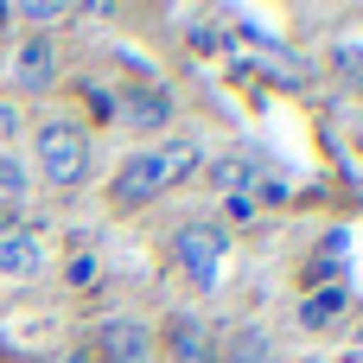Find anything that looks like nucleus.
<instances>
[{
  "mask_svg": "<svg viewBox=\"0 0 363 363\" xmlns=\"http://www.w3.org/2000/svg\"><path fill=\"white\" fill-rule=\"evenodd\" d=\"M191 166V147H147V153H128L121 166H115V179H108V204L115 211H140V204H153L179 172Z\"/></svg>",
  "mask_w": 363,
  "mask_h": 363,
  "instance_id": "1",
  "label": "nucleus"
},
{
  "mask_svg": "<svg viewBox=\"0 0 363 363\" xmlns=\"http://www.w3.org/2000/svg\"><path fill=\"white\" fill-rule=\"evenodd\" d=\"M38 172L51 191H77L89 179V134L77 121H45L38 128Z\"/></svg>",
  "mask_w": 363,
  "mask_h": 363,
  "instance_id": "2",
  "label": "nucleus"
},
{
  "mask_svg": "<svg viewBox=\"0 0 363 363\" xmlns=\"http://www.w3.org/2000/svg\"><path fill=\"white\" fill-rule=\"evenodd\" d=\"M172 249H179V262L191 268V281H198V287H217V274H223V249H230V236H223V230L191 223V230H179V236H172Z\"/></svg>",
  "mask_w": 363,
  "mask_h": 363,
  "instance_id": "3",
  "label": "nucleus"
},
{
  "mask_svg": "<svg viewBox=\"0 0 363 363\" xmlns=\"http://www.w3.org/2000/svg\"><path fill=\"white\" fill-rule=\"evenodd\" d=\"M115 115H121L134 134H160V128H172V96L153 89V83H128V89L115 96Z\"/></svg>",
  "mask_w": 363,
  "mask_h": 363,
  "instance_id": "4",
  "label": "nucleus"
},
{
  "mask_svg": "<svg viewBox=\"0 0 363 363\" xmlns=\"http://www.w3.org/2000/svg\"><path fill=\"white\" fill-rule=\"evenodd\" d=\"M96 345H102V363H153V338L140 319H108Z\"/></svg>",
  "mask_w": 363,
  "mask_h": 363,
  "instance_id": "5",
  "label": "nucleus"
},
{
  "mask_svg": "<svg viewBox=\"0 0 363 363\" xmlns=\"http://www.w3.org/2000/svg\"><path fill=\"white\" fill-rule=\"evenodd\" d=\"M13 83H19V89H51V83H57V51H51V38H26V45L13 51Z\"/></svg>",
  "mask_w": 363,
  "mask_h": 363,
  "instance_id": "6",
  "label": "nucleus"
},
{
  "mask_svg": "<svg viewBox=\"0 0 363 363\" xmlns=\"http://www.w3.org/2000/svg\"><path fill=\"white\" fill-rule=\"evenodd\" d=\"M166 345H172L179 363H211V332H204L191 313H172V319H166Z\"/></svg>",
  "mask_w": 363,
  "mask_h": 363,
  "instance_id": "7",
  "label": "nucleus"
},
{
  "mask_svg": "<svg viewBox=\"0 0 363 363\" xmlns=\"http://www.w3.org/2000/svg\"><path fill=\"white\" fill-rule=\"evenodd\" d=\"M217 363H274V345H268L262 325H242V332H230L217 345Z\"/></svg>",
  "mask_w": 363,
  "mask_h": 363,
  "instance_id": "8",
  "label": "nucleus"
},
{
  "mask_svg": "<svg viewBox=\"0 0 363 363\" xmlns=\"http://www.w3.org/2000/svg\"><path fill=\"white\" fill-rule=\"evenodd\" d=\"M38 268V242L26 230H0V274H32Z\"/></svg>",
  "mask_w": 363,
  "mask_h": 363,
  "instance_id": "9",
  "label": "nucleus"
},
{
  "mask_svg": "<svg viewBox=\"0 0 363 363\" xmlns=\"http://www.w3.org/2000/svg\"><path fill=\"white\" fill-rule=\"evenodd\" d=\"M26 198H32V179H26V166L0 153V211H6V217H19V211H26Z\"/></svg>",
  "mask_w": 363,
  "mask_h": 363,
  "instance_id": "10",
  "label": "nucleus"
},
{
  "mask_svg": "<svg viewBox=\"0 0 363 363\" xmlns=\"http://www.w3.org/2000/svg\"><path fill=\"white\" fill-rule=\"evenodd\" d=\"M345 313V294L332 287V294H319V300H306V325H325V319H338Z\"/></svg>",
  "mask_w": 363,
  "mask_h": 363,
  "instance_id": "11",
  "label": "nucleus"
},
{
  "mask_svg": "<svg viewBox=\"0 0 363 363\" xmlns=\"http://www.w3.org/2000/svg\"><path fill=\"white\" fill-rule=\"evenodd\" d=\"M217 185H223V191H242V185H249V166H242V160H223V166H217Z\"/></svg>",
  "mask_w": 363,
  "mask_h": 363,
  "instance_id": "12",
  "label": "nucleus"
}]
</instances>
